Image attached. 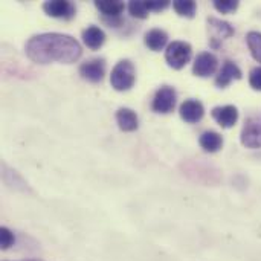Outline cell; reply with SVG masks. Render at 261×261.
Segmentation results:
<instances>
[{
  "label": "cell",
  "mask_w": 261,
  "mask_h": 261,
  "mask_svg": "<svg viewBox=\"0 0 261 261\" xmlns=\"http://www.w3.org/2000/svg\"><path fill=\"white\" fill-rule=\"evenodd\" d=\"M24 50L29 60L37 64H70L78 61L83 54V47L76 38L60 32H43L31 37Z\"/></svg>",
  "instance_id": "cell-1"
},
{
  "label": "cell",
  "mask_w": 261,
  "mask_h": 261,
  "mask_svg": "<svg viewBox=\"0 0 261 261\" xmlns=\"http://www.w3.org/2000/svg\"><path fill=\"white\" fill-rule=\"evenodd\" d=\"M136 81V69L135 64L130 60H121L115 64L112 75H110V84L118 92L130 90L135 86Z\"/></svg>",
  "instance_id": "cell-2"
},
{
  "label": "cell",
  "mask_w": 261,
  "mask_h": 261,
  "mask_svg": "<svg viewBox=\"0 0 261 261\" xmlns=\"http://www.w3.org/2000/svg\"><path fill=\"white\" fill-rule=\"evenodd\" d=\"M193 57V47L188 41H180L176 40L167 46L165 50V61L168 63L170 67L180 70L184 69Z\"/></svg>",
  "instance_id": "cell-3"
},
{
  "label": "cell",
  "mask_w": 261,
  "mask_h": 261,
  "mask_svg": "<svg viewBox=\"0 0 261 261\" xmlns=\"http://www.w3.org/2000/svg\"><path fill=\"white\" fill-rule=\"evenodd\" d=\"M176 99H177V93H176L174 87L162 86L153 98L151 109L156 113H164V115L170 113V112H173V109L176 106Z\"/></svg>",
  "instance_id": "cell-4"
},
{
  "label": "cell",
  "mask_w": 261,
  "mask_h": 261,
  "mask_svg": "<svg viewBox=\"0 0 261 261\" xmlns=\"http://www.w3.org/2000/svg\"><path fill=\"white\" fill-rule=\"evenodd\" d=\"M219 67V58L213 52H200L193 64V73L200 78H208L216 73Z\"/></svg>",
  "instance_id": "cell-5"
},
{
  "label": "cell",
  "mask_w": 261,
  "mask_h": 261,
  "mask_svg": "<svg viewBox=\"0 0 261 261\" xmlns=\"http://www.w3.org/2000/svg\"><path fill=\"white\" fill-rule=\"evenodd\" d=\"M242 145L251 150L261 148V121L260 119H248L243 125L242 135H240Z\"/></svg>",
  "instance_id": "cell-6"
},
{
  "label": "cell",
  "mask_w": 261,
  "mask_h": 261,
  "mask_svg": "<svg viewBox=\"0 0 261 261\" xmlns=\"http://www.w3.org/2000/svg\"><path fill=\"white\" fill-rule=\"evenodd\" d=\"M43 11L54 17V18H61V20H70L76 14V8L72 2L67 0H50L43 3Z\"/></svg>",
  "instance_id": "cell-7"
},
{
  "label": "cell",
  "mask_w": 261,
  "mask_h": 261,
  "mask_svg": "<svg viewBox=\"0 0 261 261\" xmlns=\"http://www.w3.org/2000/svg\"><path fill=\"white\" fill-rule=\"evenodd\" d=\"M80 75L89 83H99L106 75V60L92 58L80 66Z\"/></svg>",
  "instance_id": "cell-8"
},
{
  "label": "cell",
  "mask_w": 261,
  "mask_h": 261,
  "mask_svg": "<svg viewBox=\"0 0 261 261\" xmlns=\"http://www.w3.org/2000/svg\"><path fill=\"white\" fill-rule=\"evenodd\" d=\"M208 26L213 32V38H211V46L213 47H217L219 43L217 41H222V40H226L229 37H232L236 34V29L231 23L225 21V20H220V18H216V17H208Z\"/></svg>",
  "instance_id": "cell-9"
},
{
  "label": "cell",
  "mask_w": 261,
  "mask_h": 261,
  "mask_svg": "<svg viewBox=\"0 0 261 261\" xmlns=\"http://www.w3.org/2000/svg\"><path fill=\"white\" fill-rule=\"evenodd\" d=\"M95 6L98 8V11L104 15L106 20H109V23L115 24V23H121V14L124 12L125 9V5L124 2H119V0H96L95 2Z\"/></svg>",
  "instance_id": "cell-10"
},
{
  "label": "cell",
  "mask_w": 261,
  "mask_h": 261,
  "mask_svg": "<svg viewBox=\"0 0 261 261\" xmlns=\"http://www.w3.org/2000/svg\"><path fill=\"white\" fill-rule=\"evenodd\" d=\"M179 113H180V118L188 122V124H196L199 122L203 115H205V107L203 104L199 101V99H185L180 107H179Z\"/></svg>",
  "instance_id": "cell-11"
},
{
  "label": "cell",
  "mask_w": 261,
  "mask_h": 261,
  "mask_svg": "<svg viewBox=\"0 0 261 261\" xmlns=\"http://www.w3.org/2000/svg\"><path fill=\"white\" fill-rule=\"evenodd\" d=\"M211 115H213L214 121L220 127H223V128H231L239 121V109L236 106H219V107H214Z\"/></svg>",
  "instance_id": "cell-12"
},
{
  "label": "cell",
  "mask_w": 261,
  "mask_h": 261,
  "mask_svg": "<svg viewBox=\"0 0 261 261\" xmlns=\"http://www.w3.org/2000/svg\"><path fill=\"white\" fill-rule=\"evenodd\" d=\"M243 78V72L242 69L231 60H226L216 78V86L220 89H225L231 84V81L234 80H242Z\"/></svg>",
  "instance_id": "cell-13"
},
{
  "label": "cell",
  "mask_w": 261,
  "mask_h": 261,
  "mask_svg": "<svg viewBox=\"0 0 261 261\" xmlns=\"http://www.w3.org/2000/svg\"><path fill=\"white\" fill-rule=\"evenodd\" d=\"M116 122L122 132H135L139 127V118L135 110L128 107H121L116 112Z\"/></svg>",
  "instance_id": "cell-14"
},
{
  "label": "cell",
  "mask_w": 261,
  "mask_h": 261,
  "mask_svg": "<svg viewBox=\"0 0 261 261\" xmlns=\"http://www.w3.org/2000/svg\"><path fill=\"white\" fill-rule=\"evenodd\" d=\"M144 41L148 49L159 52L168 44V34L161 28H154V29H150L148 32H145Z\"/></svg>",
  "instance_id": "cell-15"
},
{
  "label": "cell",
  "mask_w": 261,
  "mask_h": 261,
  "mask_svg": "<svg viewBox=\"0 0 261 261\" xmlns=\"http://www.w3.org/2000/svg\"><path fill=\"white\" fill-rule=\"evenodd\" d=\"M83 41L87 47L90 49H99L104 41H106V32L99 28V26H95V24H90L87 26L84 31H83Z\"/></svg>",
  "instance_id": "cell-16"
},
{
  "label": "cell",
  "mask_w": 261,
  "mask_h": 261,
  "mask_svg": "<svg viewBox=\"0 0 261 261\" xmlns=\"http://www.w3.org/2000/svg\"><path fill=\"white\" fill-rule=\"evenodd\" d=\"M199 144L206 153H217L223 147V138L214 130H206L200 135Z\"/></svg>",
  "instance_id": "cell-17"
},
{
  "label": "cell",
  "mask_w": 261,
  "mask_h": 261,
  "mask_svg": "<svg viewBox=\"0 0 261 261\" xmlns=\"http://www.w3.org/2000/svg\"><path fill=\"white\" fill-rule=\"evenodd\" d=\"M246 43H248V47H249L254 60L261 63V32H258V31L248 32Z\"/></svg>",
  "instance_id": "cell-18"
},
{
  "label": "cell",
  "mask_w": 261,
  "mask_h": 261,
  "mask_svg": "<svg viewBox=\"0 0 261 261\" xmlns=\"http://www.w3.org/2000/svg\"><path fill=\"white\" fill-rule=\"evenodd\" d=\"M173 8L180 17H188V18H193L197 11V5L193 0H176L173 2Z\"/></svg>",
  "instance_id": "cell-19"
},
{
  "label": "cell",
  "mask_w": 261,
  "mask_h": 261,
  "mask_svg": "<svg viewBox=\"0 0 261 261\" xmlns=\"http://www.w3.org/2000/svg\"><path fill=\"white\" fill-rule=\"evenodd\" d=\"M127 9H128L132 17H136V18H141V20L147 18L148 12H150V9L147 6V2H142V0H132L128 3Z\"/></svg>",
  "instance_id": "cell-20"
},
{
  "label": "cell",
  "mask_w": 261,
  "mask_h": 261,
  "mask_svg": "<svg viewBox=\"0 0 261 261\" xmlns=\"http://www.w3.org/2000/svg\"><path fill=\"white\" fill-rule=\"evenodd\" d=\"M214 8L220 14H231L239 8V2L237 0H216Z\"/></svg>",
  "instance_id": "cell-21"
},
{
  "label": "cell",
  "mask_w": 261,
  "mask_h": 261,
  "mask_svg": "<svg viewBox=\"0 0 261 261\" xmlns=\"http://www.w3.org/2000/svg\"><path fill=\"white\" fill-rule=\"evenodd\" d=\"M0 242H2V249H3V251L9 249V248L14 245V242H15V237H14L12 231L3 226V228L0 229Z\"/></svg>",
  "instance_id": "cell-22"
},
{
  "label": "cell",
  "mask_w": 261,
  "mask_h": 261,
  "mask_svg": "<svg viewBox=\"0 0 261 261\" xmlns=\"http://www.w3.org/2000/svg\"><path fill=\"white\" fill-rule=\"evenodd\" d=\"M249 84L254 90H260L261 92V66L254 67L249 72Z\"/></svg>",
  "instance_id": "cell-23"
},
{
  "label": "cell",
  "mask_w": 261,
  "mask_h": 261,
  "mask_svg": "<svg viewBox=\"0 0 261 261\" xmlns=\"http://www.w3.org/2000/svg\"><path fill=\"white\" fill-rule=\"evenodd\" d=\"M147 6L150 11H164L170 6V2L168 0H150L147 2Z\"/></svg>",
  "instance_id": "cell-24"
}]
</instances>
